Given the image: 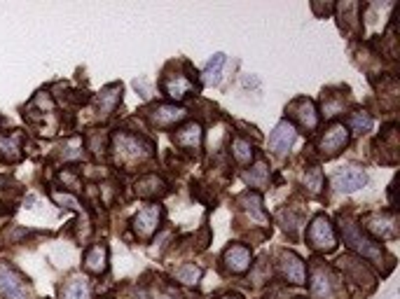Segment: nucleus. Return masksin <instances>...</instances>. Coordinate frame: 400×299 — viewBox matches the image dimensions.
I'll list each match as a JSON object with an SVG mask.
<instances>
[{
	"label": "nucleus",
	"mask_w": 400,
	"mask_h": 299,
	"mask_svg": "<svg viewBox=\"0 0 400 299\" xmlns=\"http://www.w3.org/2000/svg\"><path fill=\"white\" fill-rule=\"evenodd\" d=\"M162 222V206L159 203H148L145 208H141L134 217V231L138 238H150L159 229Z\"/></svg>",
	"instance_id": "nucleus-7"
},
{
	"label": "nucleus",
	"mask_w": 400,
	"mask_h": 299,
	"mask_svg": "<svg viewBox=\"0 0 400 299\" xmlns=\"http://www.w3.org/2000/svg\"><path fill=\"white\" fill-rule=\"evenodd\" d=\"M346 145H349V129L344 124H332L321 136V141H318V155L325 159H332L337 157Z\"/></svg>",
	"instance_id": "nucleus-6"
},
{
	"label": "nucleus",
	"mask_w": 400,
	"mask_h": 299,
	"mask_svg": "<svg viewBox=\"0 0 400 299\" xmlns=\"http://www.w3.org/2000/svg\"><path fill=\"white\" fill-rule=\"evenodd\" d=\"M225 299H242V297H237V295H230V297H225Z\"/></svg>",
	"instance_id": "nucleus-34"
},
{
	"label": "nucleus",
	"mask_w": 400,
	"mask_h": 299,
	"mask_svg": "<svg viewBox=\"0 0 400 299\" xmlns=\"http://www.w3.org/2000/svg\"><path fill=\"white\" fill-rule=\"evenodd\" d=\"M61 180L66 182V185H68L70 189H80V180H77V176H75V173H70V171H63V173H61Z\"/></svg>",
	"instance_id": "nucleus-32"
},
{
	"label": "nucleus",
	"mask_w": 400,
	"mask_h": 299,
	"mask_svg": "<svg viewBox=\"0 0 400 299\" xmlns=\"http://www.w3.org/2000/svg\"><path fill=\"white\" fill-rule=\"evenodd\" d=\"M281 274L283 279L295 283V286H302L307 281V265L302 262V257H297L295 253H281Z\"/></svg>",
	"instance_id": "nucleus-12"
},
{
	"label": "nucleus",
	"mask_w": 400,
	"mask_h": 299,
	"mask_svg": "<svg viewBox=\"0 0 400 299\" xmlns=\"http://www.w3.org/2000/svg\"><path fill=\"white\" fill-rule=\"evenodd\" d=\"M335 286H337V279H335V274L330 269H325V267L314 269V276H311V295L318 299H332Z\"/></svg>",
	"instance_id": "nucleus-13"
},
{
	"label": "nucleus",
	"mask_w": 400,
	"mask_h": 299,
	"mask_svg": "<svg viewBox=\"0 0 400 299\" xmlns=\"http://www.w3.org/2000/svg\"><path fill=\"white\" fill-rule=\"evenodd\" d=\"M244 180L249 182L251 187H258V189H263V187L267 185V182H269V169H267V166H265L263 162H260V164H256V166H253V169H251L249 173H246V176H244Z\"/></svg>",
	"instance_id": "nucleus-25"
},
{
	"label": "nucleus",
	"mask_w": 400,
	"mask_h": 299,
	"mask_svg": "<svg viewBox=\"0 0 400 299\" xmlns=\"http://www.w3.org/2000/svg\"><path fill=\"white\" fill-rule=\"evenodd\" d=\"M145 117H148V122L155 129H171L187 117V110L173 103H157L145 110Z\"/></svg>",
	"instance_id": "nucleus-5"
},
{
	"label": "nucleus",
	"mask_w": 400,
	"mask_h": 299,
	"mask_svg": "<svg viewBox=\"0 0 400 299\" xmlns=\"http://www.w3.org/2000/svg\"><path fill=\"white\" fill-rule=\"evenodd\" d=\"M0 293L7 299H31V288L19 269L0 262Z\"/></svg>",
	"instance_id": "nucleus-4"
},
{
	"label": "nucleus",
	"mask_w": 400,
	"mask_h": 299,
	"mask_svg": "<svg viewBox=\"0 0 400 299\" xmlns=\"http://www.w3.org/2000/svg\"><path fill=\"white\" fill-rule=\"evenodd\" d=\"M230 152H232V157H235V162L242 164V166L251 164L253 162V155H256V152H253V145L246 141V138H242V136L232 138Z\"/></svg>",
	"instance_id": "nucleus-22"
},
{
	"label": "nucleus",
	"mask_w": 400,
	"mask_h": 299,
	"mask_svg": "<svg viewBox=\"0 0 400 299\" xmlns=\"http://www.w3.org/2000/svg\"><path fill=\"white\" fill-rule=\"evenodd\" d=\"M365 182H368V173L363 169H346L335 176L332 185H335V189H339V192L351 194L356 189L365 187Z\"/></svg>",
	"instance_id": "nucleus-15"
},
{
	"label": "nucleus",
	"mask_w": 400,
	"mask_h": 299,
	"mask_svg": "<svg viewBox=\"0 0 400 299\" xmlns=\"http://www.w3.org/2000/svg\"><path fill=\"white\" fill-rule=\"evenodd\" d=\"M239 201L246 203V210H249V213H253V217H256L258 222H265L267 220L265 213H263V208H260V196L256 192H246Z\"/></svg>",
	"instance_id": "nucleus-28"
},
{
	"label": "nucleus",
	"mask_w": 400,
	"mask_h": 299,
	"mask_svg": "<svg viewBox=\"0 0 400 299\" xmlns=\"http://www.w3.org/2000/svg\"><path fill=\"white\" fill-rule=\"evenodd\" d=\"M365 229L380 238L396 236V217L394 215H370L365 220Z\"/></svg>",
	"instance_id": "nucleus-18"
},
{
	"label": "nucleus",
	"mask_w": 400,
	"mask_h": 299,
	"mask_svg": "<svg viewBox=\"0 0 400 299\" xmlns=\"http://www.w3.org/2000/svg\"><path fill=\"white\" fill-rule=\"evenodd\" d=\"M54 199H56V201H59V203H61V206H63V203H66V206H68V208H80V206H77V201H75V199H73V196H68V194L54 192Z\"/></svg>",
	"instance_id": "nucleus-33"
},
{
	"label": "nucleus",
	"mask_w": 400,
	"mask_h": 299,
	"mask_svg": "<svg viewBox=\"0 0 400 299\" xmlns=\"http://www.w3.org/2000/svg\"><path fill=\"white\" fill-rule=\"evenodd\" d=\"M176 279L180 283H185V286H194V283H199L201 279V269L194 265H183L176 269Z\"/></svg>",
	"instance_id": "nucleus-27"
},
{
	"label": "nucleus",
	"mask_w": 400,
	"mask_h": 299,
	"mask_svg": "<svg viewBox=\"0 0 400 299\" xmlns=\"http://www.w3.org/2000/svg\"><path fill=\"white\" fill-rule=\"evenodd\" d=\"M307 241H309V246L314 248L316 253H330V250H335V246H337V234H335V227H332L330 217L316 215L314 222L309 224Z\"/></svg>",
	"instance_id": "nucleus-3"
},
{
	"label": "nucleus",
	"mask_w": 400,
	"mask_h": 299,
	"mask_svg": "<svg viewBox=\"0 0 400 299\" xmlns=\"http://www.w3.org/2000/svg\"><path fill=\"white\" fill-rule=\"evenodd\" d=\"M85 269L87 272H92V274H106V269H108V248L106 246H94L87 250L85 255Z\"/></svg>",
	"instance_id": "nucleus-19"
},
{
	"label": "nucleus",
	"mask_w": 400,
	"mask_h": 299,
	"mask_svg": "<svg viewBox=\"0 0 400 299\" xmlns=\"http://www.w3.org/2000/svg\"><path fill=\"white\" fill-rule=\"evenodd\" d=\"M339 229H342V236H344V241H346V246L351 248V250L358 253L361 257L375 262V265H382V260H384L382 246H377L373 238H368L365 234H363V229L354 220H349V217L344 220V217H342Z\"/></svg>",
	"instance_id": "nucleus-2"
},
{
	"label": "nucleus",
	"mask_w": 400,
	"mask_h": 299,
	"mask_svg": "<svg viewBox=\"0 0 400 299\" xmlns=\"http://www.w3.org/2000/svg\"><path fill=\"white\" fill-rule=\"evenodd\" d=\"M339 262H344V269L358 283H368V286H373V276H370L368 269L363 267V262H358V260H339Z\"/></svg>",
	"instance_id": "nucleus-26"
},
{
	"label": "nucleus",
	"mask_w": 400,
	"mask_h": 299,
	"mask_svg": "<svg viewBox=\"0 0 400 299\" xmlns=\"http://www.w3.org/2000/svg\"><path fill=\"white\" fill-rule=\"evenodd\" d=\"M304 185L309 187L311 194H318V192H321V187H323V173H321V169L311 166V169L304 173Z\"/></svg>",
	"instance_id": "nucleus-30"
},
{
	"label": "nucleus",
	"mask_w": 400,
	"mask_h": 299,
	"mask_svg": "<svg viewBox=\"0 0 400 299\" xmlns=\"http://www.w3.org/2000/svg\"><path fill=\"white\" fill-rule=\"evenodd\" d=\"M373 115L365 110H356L349 117V127H351L354 134H368V131H373Z\"/></svg>",
	"instance_id": "nucleus-24"
},
{
	"label": "nucleus",
	"mask_w": 400,
	"mask_h": 299,
	"mask_svg": "<svg viewBox=\"0 0 400 299\" xmlns=\"http://www.w3.org/2000/svg\"><path fill=\"white\" fill-rule=\"evenodd\" d=\"M342 110H344V96H337V98H332V94L328 91L323 96V115L325 117H335V115H339Z\"/></svg>",
	"instance_id": "nucleus-29"
},
{
	"label": "nucleus",
	"mask_w": 400,
	"mask_h": 299,
	"mask_svg": "<svg viewBox=\"0 0 400 299\" xmlns=\"http://www.w3.org/2000/svg\"><path fill=\"white\" fill-rule=\"evenodd\" d=\"M89 295H92L89 281L82 279V276L70 279L61 290V299H89Z\"/></svg>",
	"instance_id": "nucleus-21"
},
{
	"label": "nucleus",
	"mask_w": 400,
	"mask_h": 299,
	"mask_svg": "<svg viewBox=\"0 0 400 299\" xmlns=\"http://www.w3.org/2000/svg\"><path fill=\"white\" fill-rule=\"evenodd\" d=\"M0 127H3V117H0Z\"/></svg>",
	"instance_id": "nucleus-35"
},
{
	"label": "nucleus",
	"mask_w": 400,
	"mask_h": 299,
	"mask_svg": "<svg viewBox=\"0 0 400 299\" xmlns=\"http://www.w3.org/2000/svg\"><path fill=\"white\" fill-rule=\"evenodd\" d=\"M223 65H225V54H213L206 63V68L201 70V79L206 84H218L220 82V72H223Z\"/></svg>",
	"instance_id": "nucleus-23"
},
{
	"label": "nucleus",
	"mask_w": 400,
	"mask_h": 299,
	"mask_svg": "<svg viewBox=\"0 0 400 299\" xmlns=\"http://www.w3.org/2000/svg\"><path fill=\"white\" fill-rule=\"evenodd\" d=\"M201 138H204V131H201V124L199 122H187L185 127H180L173 136V143L183 150H190V152H197L201 148Z\"/></svg>",
	"instance_id": "nucleus-14"
},
{
	"label": "nucleus",
	"mask_w": 400,
	"mask_h": 299,
	"mask_svg": "<svg viewBox=\"0 0 400 299\" xmlns=\"http://www.w3.org/2000/svg\"><path fill=\"white\" fill-rule=\"evenodd\" d=\"M223 262H225V267H227V272L244 274V272H249L251 265H253V255H251V250L246 246L235 243V246H230L227 250H225Z\"/></svg>",
	"instance_id": "nucleus-9"
},
{
	"label": "nucleus",
	"mask_w": 400,
	"mask_h": 299,
	"mask_svg": "<svg viewBox=\"0 0 400 299\" xmlns=\"http://www.w3.org/2000/svg\"><path fill=\"white\" fill-rule=\"evenodd\" d=\"M87 141H89V150L94 155H104L106 152V136L104 134H92Z\"/></svg>",
	"instance_id": "nucleus-31"
},
{
	"label": "nucleus",
	"mask_w": 400,
	"mask_h": 299,
	"mask_svg": "<svg viewBox=\"0 0 400 299\" xmlns=\"http://www.w3.org/2000/svg\"><path fill=\"white\" fill-rule=\"evenodd\" d=\"M120 101H122V84H108L96 98V110L101 113V117L113 115L115 108L120 106Z\"/></svg>",
	"instance_id": "nucleus-17"
},
{
	"label": "nucleus",
	"mask_w": 400,
	"mask_h": 299,
	"mask_svg": "<svg viewBox=\"0 0 400 299\" xmlns=\"http://www.w3.org/2000/svg\"><path fill=\"white\" fill-rule=\"evenodd\" d=\"M152 143L145 141V138L136 136V134H127V131H120L115 136V145H113V157L118 166H136L143 164L145 159L152 157Z\"/></svg>",
	"instance_id": "nucleus-1"
},
{
	"label": "nucleus",
	"mask_w": 400,
	"mask_h": 299,
	"mask_svg": "<svg viewBox=\"0 0 400 299\" xmlns=\"http://www.w3.org/2000/svg\"><path fill=\"white\" fill-rule=\"evenodd\" d=\"M136 194L138 196H162L166 194V182L150 173V176H143L141 180L136 182Z\"/></svg>",
	"instance_id": "nucleus-20"
},
{
	"label": "nucleus",
	"mask_w": 400,
	"mask_h": 299,
	"mask_svg": "<svg viewBox=\"0 0 400 299\" xmlns=\"http://www.w3.org/2000/svg\"><path fill=\"white\" fill-rule=\"evenodd\" d=\"M286 113L293 117L304 131H314L318 127V113L316 106L309 98H295L293 103L286 108Z\"/></svg>",
	"instance_id": "nucleus-8"
},
{
	"label": "nucleus",
	"mask_w": 400,
	"mask_h": 299,
	"mask_svg": "<svg viewBox=\"0 0 400 299\" xmlns=\"http://www.w3.org/2000/svg\"><path fill=\"white\" fill-rule=\"evenodd\" d=\"M295 138H297L295 127L288 120H283V122L276 124L272 136H269V148H272L276 155H286V152L293 148Z\"/></svg>",
	"instance_id": "nucleus-11"
},
{
	"label": "nucleus",
	"mask_w": 400,
	"mask_h": 299,
	"mask_svg": "<svg viewBox=\"0 0 400 299\" xmlns=\"http://www.w3.org/2000/svg\"><path fill=\"white\" fill-rule=\"evenodd\" d=\"M21 141L24 136L19 131H12V134H0V159L7 164H14L24 157V150H21Z\"/></svg>",
	"instance_id": "nucleus-16"
},
{
	"label": "nucleus",
	"mask_w": 400,
	"mask_h": 299,
	"mask_svg": "<svg viewBox=\"0 0 400 299\" xmlns=\"http://www.w3.org/2000/svg\"><path fill=\"white\" fill-rule=\"evenodd\" d=\"M162 89L169 98L183 101L185 96H190L192 91H197V84L187 75H183V72H176V75H166L162 79Z\"/></svg>",
	"instance_id": "nucleus-10"
}]
</instances>
